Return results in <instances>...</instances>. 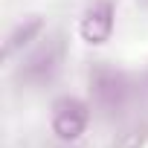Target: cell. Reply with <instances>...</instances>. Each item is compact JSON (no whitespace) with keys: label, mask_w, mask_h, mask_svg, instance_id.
I'll return each mask as SVG.
<instances>
[{"label":"cell","mask_w":148,"mask_h":148,"mask_svg":"<svg viewBox=\"0 0 148 148\" xmlns=\"http://www.w3.org/2000/svg\"><path fill=\"white\" fill-rule=\"evenodd\" d=\"M110 32H113V3L110 0H93L79 21V35L90 47H99L110 38Z\"/></svg>","instance_id":"3"},{"label":"cell","mask_w":148,"mask_h":148,"mask_svg":"<svg viewBox=\"0 0 148 148\" xmlns=\"http://www.w3.org/2000/svg\"><path fill=\"white\" fill-rule=\"evenodd\" d=\"M90 93H93V102L105 110V113H119L128 99H131V82L122 76L119 70H110V67H96L90 73Z\"/></svg>","instance_id":"1"},{"label":"cell","mask_w":148,"mask_h":148,"mask_svg":"<svg viewBox=\"0 0 148 148\" xmlns=\"http://www.w3.org/2000/svg\"><path fill=\"white\" fill-rule=\"evenodd\" d=\"M90 122V108L76 99V96H61L52 102V113H49V125H52V134L64 142H73L84 134Z\"/></svg>","instance_id":"2"},{"label":"cell","mask_w":148,"mask_h":148,"mask_svg":"<svg viewBox=\"0 0 148 148\" xmlns=\"http://www.w3.org/2000/svg\"><path fill=\"white\" fill-rule=\"evenodd\" d=\"M58 61H61V52H58V44H47L41 47L38 52H32L23 67H21V79L26 84H47L55 73H58Z\"/></svg>","instance_id":"4"},{"label":"cell","mask_w":148,"mask_h":148,"mask_svg":"<svg viewBox=\"0 0 148 148\" xmlns=\"http://www.w3.org/2000/svg\"><path fill=\"white\" fill-rule=\"evenodd\" d=\"M145 139H148V128L136 125V128H128L125 134H119V139H116L113 148H142Z\"/></svg>","instance_id":"6"},{"label":"cell","mask_w":148,"mask_h":148,"mask_svg":"<svg viewBox=\"0 0 148 148\" xmlns=\"http://www.w3.org/2000/svg\"><path fill=\"white\" fill-rule=\"evenodd\" d=\"M44 29V21L38 18V15H32V18H23L12 32H9V38H6V44H3V55L6 58H12L18 49H23L26 44H32L35 38H38V32Z\"/></svg>","instance_id":"5"}]
</instances>
